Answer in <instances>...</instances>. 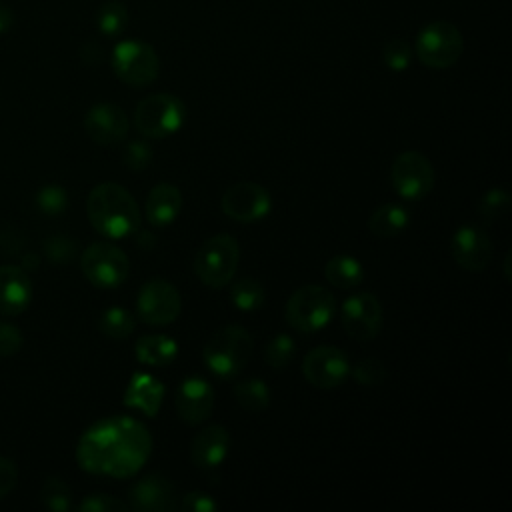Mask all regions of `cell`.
I'll list each match as a JSON object with an SVG mask.
<instances>
[{
	"label": "cell",
	"mask_w": 512,
	"mask_h": 512,
	"mask_svg": "<svg viewBox=\"0 0 512 512\" xmlns=\"http://www.w3.org/2000/svg\"><path fill=\"white\" fill-rule=\"evenodd\" d=\"M382 62L394 70V72H404L410 62H412V48L406 40L402 38H392L384 44L382 48Z\"/></svg>",
	"instance_id": "obj_33"
},
{
	"label": "cell",
	"mask_w": 512,
	"mask_h": 512,
	"mask_svg": "<svg viewBox=\"0 0 512 512\" xmlns=\"http://www.w3.org/2000/svg\"><path fill=\"white\" fill-rule=\"evenodd\" d=\"M138 246L140 248H152L154 246V236L150 232H146V230L140 232L138 234Z\"/></svg>",
	"instance_id": "obj_43"
},
{
	"label": "cell",
	"mask_w": 512,
	"mask_h": 512,
	"mask_svg": "<svg viewBox=\"0 0 512 512\" xmlns=\"http://www.w3.org/2000/svg\"><path fill=\"white\" fill-rule=\"evenodd\" d=\"M36 206H38L40 212H44L48 216L62 214L66 210V206H68V194H66V190L62 186L48 184V186L38 190Z\"/></svg>",
	"instance_id": "obj_34"
},
{
	"label": "cell",
	"mask_w": 512,
	"mask_h": 512,
	"mask_svg": "<svg viewBox=\"0 0 512 512\" xmlns=\"http://www.w3.org/2000/svg\"><path fill=\"white\" fill-rule=\"evenodd\" d=\"M326 280L340 290H352L358 288L364 280V268L362 264L350 256V254H336L332 256L324 266Z\"/></svg>",
	"instance_id": "obj_25"
},
{
	"label": "cell",
	"mask_w": 512,
	"mask_h": 512,
	"mask_svg": "<svg viewBox=\"0 0 512 512\" xmlns=\"http://www.w3.org/2000/svg\"><path fill=\"white\" fill-rule=\"evenodd\" d=\"M454 262L468 272H482L492 260V242L488 232L478 224L460 226L450 242Z\"/></svg>",
	"instance_id": "obj_15"
},
{
	"label": "cell",
	"mask_w": 512,
	"mask_h": 512,
	"mask_svg": "<svg viewBox=\"0 0 512 512\" xmlns=\"http://www.w3.org/2000/svg\"><path fill=\"white\" fill-rule=\"evenodd\" d=\"M252 336L240 324H228L216 330L204 346L202 360L218 378H234L252 356Z\"/></svg>",
	"instance_id": "obj_3"
},
{
	"label": "cell",
	"mask_w": 512,
	"mask_h": 512,
	"mask_svg": "<svg viewBox=\"0 0 512 512\" xmlns=\"http://www.w3.org/2000/svg\"><path fill=\"white\" fill-rule=\"evenodd\" d=\"M464 50V38L460 30L446 20H436L426 24L414 42V52L418 60L428 68H450L458 62Z\"/></svg>",
	"instance_id": "obj_6"
},
{
	"label": "cell",
	"mask_w": 512,
	"mask_h": 512,
	"mask_svg": "<svg viewBox=\"0 0 512 512\" xmlns=\"http://www.w3.org/2000/svg\"><path fill=\"white\" fill-rule=\"evenodd\" d=\"M136 310L140 320L150 326H166L172 324L182 310V298L176 286L164 278H152L142 284Z\"/></svg>",
	"instance_id": "obj_11"
},
{
	"label": "cell",
	"mask_w": 512,
	"mask_h": 512,
	"mask_svg": "<svg viewBox=\"0 0 512 512\" xmlns=\"http://www.w3.org/2000/svg\"><path fill=\"white\" fill-rule=\"evenodd\" d=\"M286 322L304 334L324 328L336 314V298L328 288L306 284L292 292L286 302Z\"/></svg>",
	"instance_id": "obj_5"
},
{
	"label": "cell",
	"mask_w": 512,
	"mask_h": 512,
	"mask_svg": "<svg viewBox=\"0 0 512 512\" xmlns=\"http://www.w3.org/2000/svg\"><path fill=\"white\" fill-rule=\"evenodd\" d=\"M122 162L130 170H144L152 162V148L146 140H132L122 150Z\"/></svg>",
	"instance_id": "obj_36"
},
{
	"label": "cell",
	"mask_w": 512,
	"mask_h": 512,
	"mask_svg": "<svg viewBox=\"0 0 512 512\" xmlns=\"http://www.w3.org/2000/svg\"><path fill=\"white\" fill-rule=\"evenodd\" d=\"M294 352H296V344H294L292 336L276 334L274 338L268 340V344L264 348V360L268 366L282 370L286 364L292 362Z\"/></svg>",
	"instance_id": "obj_31"
},
{
	"label": "cell",
	"mask_w": 512,
	"mask_h": 512,
	"mask_svg": "<svg viewBox=\"0 0 512 512\" xmlns=\"http://www.w3.org/2000/svg\"><path fill=\"white\" fill-rule=\"evenodd\" d=\"M220 206L228 218L248 224L270 212L272 198L268 190L256 182H238L224 192Z\"/></svg>",
	"instance_id": "obj_13"
},
{
	"label": "cell",
	"mask_w": 512,
	"mask_h": 512,
	"mask_svg": "<svg viewBox=\"0 0 512 512\" xmlns=\"http://www.w3.org/2000/svg\"><path fill=\"white\" fill-rule=\"evenodd\" d=\"M46 256L52 260V262H58V264H64V262H70L76 254V246L70 238H64V236H52L48 238L46 242Z\"/></svg>",
	"instance_id": "obj_38"
},
{
	"label": "cell",
	"mask_w": 512,
	"mask_h": 512,
	"mask_svg": "<svg viewBox=\"0 0 512 512\" xmlns=\"http://www.w3.org/2000/svg\"><path fill=\"white\" fill-rule=\"evenodd\" d=\"M32 300V282L24 268L0 266V316H16L28 308Z\"/></svg>",
	"instance_id": "obj_19"
},
{
	"label": "cell",
	"mask_w": 512,
	"mask_h": 512,
	"mask_svg": "<svg viewBox=\"0 0 512 512\" xmlns=\"http://www.w3.org/2000/svg\"><path fill=\"white\" fill-rule=\"evenodd\" d=\"M230 300L242 312H254L264 306L266 292L256 278H240L230 286Z\"/></svg>",
	"instance_id": "obj_27"
},
{
	"label": "cell",
	"mask_w": 512,
	"mask_h": 512,
	"mask_svg": "<svg viewBox=\"0 0 512 512\" xmlns=\"http://www.w3.org/2000/svg\"><path fill=\"white\" fill-rule=\"evenodd\" d=\"M84 278L102 290L118 288L130 274V262L122 248L112 242H94L80 256Z\"/></svg>",
	"instance_id": "obj_8"
},
{
	"label": "cell",
	"mask_w": 512,
	"mask_h": 512,
	"mask_svg": "<svg viewBox=\"0 0 512 512\" xmlns=\"http://www.w3.org/2000/svg\"><path fill=\"white\" fill-rule=\"evenodd\" d=\"M86 214L92 228L108 240H120L140 230L142 212L134 196L116 182L94 186L86 200Z\"/></svg>",
	"instance_id": "obj_2"
},
{
	"label": "cell",
	"mask_w": 512,
	"mask_h": 512,
	"mask_svg": "<svg viewBox=\"0 0 512 512\" xmlns=\"http://www.w3.org/2000/svg\"><path fill=\"white\" fill-rule=\"evenodd\" d=\"M228 448H230L228 430L220 424H208L192 438L190 458L198 468L210 470L220 466L226 460Z\"/></svg>",
	"instance_id": "obj_20"
},
{
	"label": "cell",
	"mask_w": 512,
	"mask_h": 512,
	"mask_svg": "<svg viewBox=\"0 0 512 512\" xmlns=\"http://www.w3.org/2000/svg\"><path fill=\"white\" fill-rule=\"evenodd\" d=\"M216 508H218L216 500L202 490L184 494L182 502H180V510H184V512H216Z\"/></svg>",
	"instance_id": "obj_39"
},
{
	"label": "cell",
	"mask_w": 512,
	"mask_h": 512,
	"mask_svg": "<svg viewBox=\"0 0 512 512\" xmlns=\"http://www.w3.org/2000/svg\"><path fill=\"white\" fill-rule=\"evenodd\" d=\"M352 376L362 386H380L386 382V366L378 358H364L352 368Z\"/></svg>",
	"instance_id": "obj_35"
},
{
	"label": "cell",
	"mask_w": 512,
	"mask_h": 512,
	"mask_svg": "<svg viewBox=\"0 0 512 512\" xmlns=\"http://www.w3.org/2000/svg\"><path fill=\"white\" fill-rule=\"evenodd\" d=\"M234 398L246 412H262L270 404V390L264 380L248 378L234 386Z\"/></svg>",
	"instance_id": "obj_26"
},
{
	"label": "cell",
	"mask_w": 512,
	"mask_h": 512,
	"mask_svg": "<svg viewBox=\"0 0 512 512\" xmlns=\"http://www.w3.org/2000/svg\"><path fill=\"white\" fill-rule=\"evenodd\" d=\"M40 500L48 510L66 512L72 508V490L64 480L50 476L40 488Z\"/></svg>",
	"instance_id": "obj_30"
},
{
	"label": "cell",
	"mask_w": 512,
	"mask_h": 512,
	"mask_svg": "<svg viewBox=\"0 0 512 512\" xmlns=\"http://www.w3.org/2000/svg\"><path fill=\"white\" fill-rule=\"evenodd\" d=\"M340 318L354 340H372L382 328V304L372 292H356L344 300Z\"/></svg>",
	"instance_id": "obj_14"
},
{
	"label": "cell",
	"mask_w": 512,
	"mask_h": 512,
	"mask_svg": "<svg viewBox=\"0 0 512 512\" xmlns=\"http://www.w3.org/2000/svg\"><path fill=\"white\" fill-rule=\"evenodd\" d=\"M12 24H14L12 10L4 2H0V34L8 32L12 28Z\"/></svg>",
	"instance_id": "obj_42"
},
{
	"label": "cell",
	"mask_w": 512,
	"mask_h": 512,
	"mask_svg": "<svg viewBox=\"0 0 512 512\" xmlns=\"http://www.w3.org/2000/svg\"><path fill=\"white\" fill-rule=\"evenodd\" d=\"M164 400V384L152 374L138 372L130 378L126 392H124V404L128 408L140 410L146 416L154 418L162 406Z\"/></svg>",
	"instance_id": "obj_21"
},
{
	"label": "cell",
	"mask_w": 512,
	"mask_h": 512,
	"mask_svg": "<svg viewBox=\"0 0 512 512\" xmlns=\"http://www.w3.org/2000/svg\"><path fill=\"white\" fill-rule=\"evenodd\" d=\"M130 122L126 112L112 102L94 104L84 116V130L100 146L120 144L128 134Z\"/></svg>",
	"instance_id": "obj_16"
},
{
	"label": "cell",
	"mask_w": 512,
	"mask_h": 512,
	"mask_svg": "<svg viewBox=\"0 0 512 512\" xmlns=\"http://www.w3.org/2000/svg\"><path fill=\"white\" fill-rule=\"evenodd\" d=\"M134 350L140 364L166 366L176 358L178 344L166 334H146L138 338Z\"/></svg>",
	"instance_id": "obj_23"
},
{
	"label": "cell",
	"mask_w": 512,
	"mask_h": 512,
	"mask_svg": "<svg viewBox=\"0 0 512 512\" xmlns=\"http://www.w3.org/2000/svg\"><path fill=\"white\" fill-rule=\"evenodd\" d=\"M98 328L108 338L124 340V338H128L134 332L136 318L126 308L114 306V308H108V310L102 312V316L98 320Z\"/></svg>",
	"instance_id": "obj_28"
},
{
	"label": "cell",
	"mask_w": 512,
	"mask_h": 512,
	"mask_svg": "<svg viewBox=\"0 0 512 512\" xmlns=\"http://www.w3.org/2000/svg\"><path fill=\"white\" fill-rule=\"evenodd\" d=\"M22 348V332L8 322H0V356H14Z\"/></svg>",
	"instance_id": "obj_40"
},
{
	"label": "cell",
	"mask_w": 512,
	"mask_h": 512,
	"mask_svg": "<svg viewBox=\"0 0 512 512\" xmlns=\"http://www.w3.org/2000/svg\"><path fill=\"white\" fill-rule=\"evenodd\" d=\"M240 262V246L230 234H216L208 238L194 256V272L202 284L210 288H224L232 282Z\"/></svg>",
	"instance_id": "obj_4"
},
{
	"label": "cell",
	"mask_w": 512,
	"mask_h": 512,
	"mask_svg": "<svg viewBox=\"0 0 512 512\" xmlns=\"http://www.w3.org/2000/svg\"><path fill=\"white\" fill-rule=\"evenodd\" d=\"M410 224V212L400 204H382L368 216V230L376 238H392L406 230Z\"/></svg>",
	"instance_id": "obj_24"
},
{
	"label": "cell",
	"mask_w": 512,
	"mask_h": 512,
	"mask_svg": "<svg viewBox=\"0 0 512 512\" xmlns=\"http://www.w3.org/2000/svg\"><path fill=\"white\" fill-rule=\"evenodd\" d=\"M152 454L148 428L132 416H108L94 422L78 440L76 462L82 470L110 478H130Z\"/></svg>",
	"instance_id": "obj_1"
},
{
	"label": "cell",
	"mask_w": 512,
	"mask_h": 512,
	"mask_svg": "<svg viewBox=\"0 0 512 512\" xmlns=\"http://www.w3.org/2000/svg\"><path fill=\"white\" fill-rule=\"evenodd\" d=\"M110 62H112L114 74L122 82L136 88L152 84L160 70V60L154 48L136 38L118 42L112 50Z\"/></svg>",
	"instance_id": "obj_9"
},
{
	"label": "cell",
	"mask_w": 512,
	"mask_h": 512,
	"mask_svg": "<svg viewBox=\"0 0 512 512\" xmlns=\"http://www.w3.org/2000/svg\"><path fill=\"white\" fill-rule=\"evenodd\" d=\"M392 186L404 200H422L434 188V168L430 160L416 150L398 154L390 170Z\"/></svg>",
	"instance_id": "obj_10"
},
{
	"label": "cell",
	"mask_w": 512,
	"mask_h": 512,
	"mask_svg": "<svg viewBox=\"0 0 512 512\" xmlns=\"http://www.w3.org/2000/svg\"><path fill=\"white\" fill-rule=\"evenodd\" d=\"M508 208H510V194L504 188L486 190L478 202V212L488 222L502 218L508 212Z\"/></svg>",
	"instance_id": "obj_32"
},
{
	"label": "cell",
	"mask_w": 512,
	"mask_h": 512,
	"mask_svg": "<svg viewBox=\"0 0 512 512\" xmlns=\"http://www.w3.org/2000/svg\"><path fill=\"white\" fill-rule=\"evenodd\" d=\"M18 482V468L14 460L0 456V500L6 498Z\"/></svg>",
	"instance_id": "obj_41"
},
{
	"label": "cell",
	"mask_w": 512,
	"mask_h": 512,
	"mask_svg": "<svg viewBox=\"0 0 512 512\" xmlns=\"http://www.w3.org/2000/svg\"><path fill=\"white\" fill-rule=\"evenodd\" d=\"M130 508L138 512H168L176 508V488L168 476L152 472L130 488Z\"/></svg>",
	"instance_id": "obj_18"
},
{
	"label": "cell",
	"mask_w": 512,
	"mask_h": 512,
	"mask_svg": "<svg viewBox=\"0 0 512 512\" xmlns=\"http://www.w3.org/2000/svg\"><path fill=\"white\" fill-rule=\"evenodd\" d=\"M186 108L184 102L166 92L150 94L138 102L134 112V124L146 138H166L178 132L184 124Z\"/></svg>",
	"instance_id": "obj_7"
},
{
	"label": "cell",
	"mask_w": 512,
	"mask_h": 512,
	"mask_svg": "<svg viewBox=\"0 0 512 512\" xmlns=\"http://www.w3.org/2000/svg\"><path fill=\"white\" fill-rule=\"evenodd\" d=\"M128 22V10L122 2L118 0H108L104 2L98 12H96V24H98V30L104 34V36H116L124 30Z\"/></svg>",
	"instance_id": "obj_29"
},
{
	"label": "cell",
	"mask_w": 512,
	"mask_h": 512,
	"mask_svg": "<svg viewBox=\"0 0 512 512\" xmlns=\"http://www.w3.org/2000/svg\"><path fill=\"white\" fill-rule=\"evenodd\" d=\"M180 210H182V194L178 186L170 182H160L148 192L144 214L152 226L164 228L172 224L178 218Z\"/></svg>",
	"instance_id": "obj_22"
},
{
	"label": "cell",
	"mask_w": 512,
	"mask_h": 512,
	"mask_svg": "<svg viewBox=\"0 0 512 512\" xmlns=\"http://www.w3.org/2000/svg\"><path fill=\"white\" fill-rule=\"evenodd\" d=\"M304 378L322 390L338 388L350 374V362L344 350L336 346H316L302 360Z\"/></svg>",
	"instance_id": "obj_12"
},
{
	"label": "cell",
	"mask_w": 512,
	"mask_h": 512,
	"mask_svg": "<svg viewBox=\"0 0 512 512\" xmlns=\"http://www.w3.org/2000/svg\"><path fill=\"white\" fill-rule=\"evenodd\" d=\"M78 510H82V512H124V510H128V504L110 494L96 492V494H88L78 504Z\"/></svg>",
	"instance_id": "obj_37"
},
{
	"label": "cell",
	"mask_w": 512,
	"mask_h": 512,
	"mask_svg": "<svg viewBox=\"0 0 512 512\" xmlns=\"http://www.w3.org/2000/svg\"><path fill=\"white\" fill-rule=\"evenodd\" d=\"M174 406L182 422L198 426L212 414L214 390L202 376H188L176 388Z\"/></svg>",
	"instance_id": "obj_17"
}]
</instances>
